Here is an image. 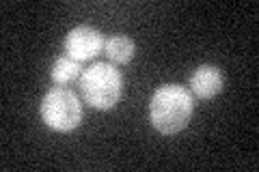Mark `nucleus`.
I'll return each mask as SVG.
<instances>
[{
  "mask_svg": "<svg viewBox=\"0 0 259 172\" xmlns=\"http://www.w3.org/2000/svg\"><path fill=\"white\" fill-rule=\"evenodd\" d=\"M194 112V97L180 84H162L149 101V121L162 136H175L188 127Z\"/></svg>",
  "mask_w": 259,
  "mask_h": 172,
  "instance_id": "obj_1",
  "label": "nucleus"
},
{
  "mask_svg": "<svg viewBox=\"0 0 259 172\" xmlns=\"http://www.w3.org/2000/svg\"><path fill=\"white\" fill-rule=\"evenodd\" d=\"M80 95L95 110H112L123 93V78L112 63H95L80 76Z\"/></svg>",
  "mask_w": 259,
  "mask_h": 172,
  "instance_id": "obj_2",
  "label": "nucleus"
},
{
  "mask_svg": "<svg viewBox=\"0 0 259 172\" xmlns=\"http://www.w3.org/2000/svg\"><path fill=\"white\" fill-rule=\"evenodd\" d=\"M41 119L54 132L69 134L82 123V101L65 86L50 88L41 99Z\"/></svg>",
  "mask_w": 259,
  "mask_h": 172,
  "instance_id": "obj_3",
  "label": "nucleus"
},
{
  "mask_svg": "<svg viewBox=\"0 0 259 172\" xmlns=\"http://www.w3.org/2000/svg\"><path fill=\"white\" fill-rule=\"evenodd\" d=\"M104 43H106V39L100 30L95 26H89V24H82V26H76L67 32L63 41V50L69 59L87 63L93 61L97 54H104Z\"/></svg>",
  "mask_w": 259,
  "mask_h": 172,
  "instance_id": "obj_4",
  "label": "nucleus"
},
{
  "mask_svg": "<svg viewBox=\"0 0 259 172\" xmlns=\"http://www.w3.org/2000/svg\"><path fill=\"white\" fill-rule=\"evenodd\" d=\"M190 95L201 101L214 99L216 95L223 93L225 88V76L221 67L216 65H199L194 73L190 76Z\"/></svg>",
  "mask_w": 259,
  "mask_h": 172,
  "instance_id": "obj_5",
  "label": "nucleus"
},
{
  "mask_svg": "<svg viewBox=\"0 0 259 172\" xmlns=\"http://www.w3.org/2000/svg\"><path fill=\"white\" fill-rule=\"evenodd\" d=\"M134 52H136L134 41L125 35H112L104 43V54L108 56L112 65H127L134 59Z\"/></svg>",
  "mask_w": 259,
  "mask_h": 172,
  "instance_id": "obj_6",
  "label": "nucleus"
},
{
  "mask_svg": "<svg viewBox=\"0 0 259 172\" xmlns=\"http://www.w3.org/2000/svg\"><path fill=\"white\" fill-rule=\"evenodd\" d=\"M80 76H82V65L69 59V56H59L50 71V78L56 86H67L71 82H76Z\"/></svg>",
  "mask_w": 259,
  "mask_h": 172,
  "instance_id": "obj_7",
  "label": "nucleus"
}]
</instances>
